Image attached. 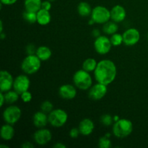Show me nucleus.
Masks as SVG:
<instances>
[{"mask_svg": "<svg viewBox=\"0 0 148 148\" xmlns=\"http://www.w3.org/2000/svg\"><path fill=\"white\" fill-rule=\"evenodd\" d=\"M53 147L54 148H66V145H64V143H56V144L53 145Z\"/></svg>", "mask_w": 148, "mask_h": 148, "instance_id": "nucleus-39", "label": "nucleus"}, {"mask_svg": "<svg viewBox=\"0 0 148 148\" xmlns=\"http://www.w3.org/2000/svg\"><path fill=\"white\" fill-rule=\"evenodd\" d=\"M111 43L113 46H119L122 43H124V39H123V35L119 33H116L111 35L110 38Z\"/></svg>", "mask_w": 148, "mask_h": 148, "instance_id": "nucleus-27", "label": "nucleus"}, {"mask_svg": "<svg viewBox=\"0 0 148 148\" xmlns=\"http://www.w3.org/2000/svg\"><path fill=\"white\" fill-rule=\"evenodd\" d=\"M98 65V62L93 58H88L85 59L82 63V69L88 72H92L95 71Z\"/></svg>", "mask_w": 148, "mask_h": 148, "instance_id": "nucleus-25", "label": "nucleus"}, {"mask_svg": "<svg viewBox=\"0 0 148 148\" xmlns=\"http://www.w3.org/2000/svg\"><path fill=\"white\" fill-rule=\"evenodd\" d=\"M21 147L23 148H33L34 147V145L30 142H25L24 143L22 144Z\"/></svg>", "mask_w": 148, "mask_h": 148, "instance_id": "nucleus-38", "label": "nucleus"}, {"mask_svg": "<svg viewBox=\"0 0 148 148\" xmlns=\"http://www.w3.org/2000/svg\"><path fill=\"white\" fill-rule=\"evenodd\" d=\"M22 116V111L20 107L13 104L9 106L3 111V119L7 124L14 125L18 122Z\"/></svg>", "mask_w": 148, "mask_h": 148, "instance_id": "nucleus-7", "label": "nucleus"}, {"mask_svg": "<svg viewBox=\"0 0 148 148\" xmlns=\"http://www.w3.org/2000/svg\"><path fill=\"white\" fill-rule=\"evenodd\" d=\"M108 92V85L97 82L92 85L88 90V96L93 101H100L103 99Z\"/></svg>", "mask_w": 148, "mask_h": 148, "instance_id": "nucleus-9", "label": "nucleus"}, {"mask_svg": "<svg viewBox=\"0 0 148 148\" xmlns=\"http://www.w3.org/2000/svg\"><path fill=\"white\" fill-rule=\"evenodd\" d=\"M14 79L12 75L7 70L0 72V90L1 92H6L13 88Z\"/></svg>", "mask_w": 148, "mask_h": 148, "instance_id": "nucleus-13", "label": "nucleus"}, {"mask_svg": "<svg viewBox=\"0 0 148 148\" xmlns=\"http://www.w3.org/2000/svg\"><path fill=\"white\" fill-rule=\"evenodd\" d=\"M114 122V118L111 115L108 114H103L102 116L101 117V123L105 127H110L113 124Z\"/></svg>", "mask_w": 148, "mask_h": 148, "instance_id": "nucleus-28", "label": "nucleus"}, {"mask_svg": "<svg viewBox=\"0 0 148 148\" xmlns=\"http://www.w3.org/2000/svg\"><path fill=\"white\" fill-rule=\"evenodd\" d=\"M42 0H25L24 6L26 11L37 12L41 9Z\"/></svg>", "mask_w": 148, "mask_h": 148, "instance_id": "nucleus-21", "label": "nucleus"}, {"mask_svg": "<svg viewBox=\"0 0 148 148\" xmlns=\"http://www.w3.org/2000/svg\"><path fill=\"white\" fill-rule=\"evenodd\" d=\"M4 95H5L6 99V103H8L12 105L14 104V103L17 102L20 98V95L17 92H16L14 90H10L7 91V92H4Z\"/></svg>", "mask_w": 148, "mask_h": 148, "instance_id": "nucleus-24", "label": "nucleus"}, {"mask_svg": "<svg viewBox=\"0 0 148 148\" xmlns=\"http://www.w3.org/2000/svg\"><path fill=\"white\" fill-rule=\"evenodd\" d=\"M41 8L44 9V10H48V11H50L52 8L51 1H49V0H45V1H42Z\"/></svg>", "mask_w": 148, "mask_h": 148, "instance_id": "nucleus-34", "label": "nucleus"}, {"mask_svg": "<svg viewBox=\"0 0 148 148\" xmlns=\"http://www.w3.org/2000/svg\"><path fill=\"white\" fill-rule=\"evenodd\" d=\"M30 86V80L28 76L26 74L20 75L16 77L14 79L13 84V90L18 92L19 94H22L23 92L28 90Z\"/></svg>", "mask_w": 148, "mask_h": 148, "instance_id": "nucleus-11", "label": "nucleus"}, {"mask_svg": "<svg viewBox=\"0 0 148 148\" xmlns=\"http://www.w3.org/2000/svg\"><path fill=\"white\" fill-rule=\"evenodd\" d=\"M93 72L94 77L97 82L109 85L116 77V65L110 59H102L98 62V65Z\"/></svg>", "mask_w": 148, "mask_h": 148, "instance_id": "nucleus-1", "label": "nucleus"}, {"mask_svg": "<svg viewBox=\"0 0 148 148\" xmlns=\"http://www.w3.org/2000/svg\"><path fill=\"white\" fill-rule=\"evenodd\" d=\"M92 9L89 3L86 1H81L78 4L77 12L81 17H86L91 15Z\"/></svg>", "mask_w": 148, "mask_h": 148, "instance_id": "nucleus-22", "label": "nucleus"}, {"mask_svg": "<svg viewBox=\"0 0 148 148\" xmlns=\"http://www.w3.org/2000/svg\"><path fill=\"white\" fill-rule=\"evenodd\" d=\"M20 98H21V100L23 102L27 103H30L32 101V99H33V95H32L31 92L30 91L27 90L25 92H23L22 94H20Z\"/></svg>", "mask_w": 148, "mask_h": 148, "instance_id": "nucleus-31", "label": "nucleus"}, {"mask_svg": "<svg viewBox=\"0 0 148 148\" xmlns=\"http://www.w3.org/2000/svg\"><path fill=\"white\" fill-rule=\"evenodd\" d=\"M92 36H93V37L98 38V36H101V30H100L99 29H98V28L93 29V30H92Z\"/></svg>", "mask_w": 148, "mask_h": 148, "instance_id": "nucleus-37", "label": "nucleus"}, {"mask_svg": "<svg viewBox=\"0 0 148 148\" xmlns=\"http://www.w3.org/2000/svg\"><path fill=\"white\" fill-rule=\"evenodd\" d=\"M23 17L27 23L30 24L37 23V13L34 12L25 11L23 14Z\"/></svg>", "mask_w": 148, "mask_h": 148, "instance_id": "nucleus-26", "label": "nucleus"}, {"mask_svg": "<svg viewBox=\"0 0 148 148\" xmlns=\"http://www.w3.org/2000/svg\"><path fill=\"white\" fill-rule=\"evenodd\" d=\"M112 46L111 40L106 36H100L98 38H95L94 41V49L99 54L106 55L108 53Z\"/></svg>", "mask_w": 148, "mask_h": 148, "instance_id": "nucleus-8", "label": "nucleus"}, {"mask_svg": "<svg viewBox=\"0 0 148 148\" xmlns=\"http://www.w3.org/2000/svg\"><path fill=\"white\" fill-rule=\"evenodd\" d=\"M90 17L95 23L103 25L111 20V10L104 6H96L92 9Z\"/></svg>", "mask_w": 148, "mask_h": 148, "instance_id": "nucleus-6", "label": "nucleus"}, {"mask_svg": "<svg viewBox=\"0 0 148 148\" xmlns=\"http://www.w3.org/2000/svg\"><path fill=\"white\" fill-rule=\"evenodd\" d=\"M113 118H114V122H116V121H118L120 119V117L119 116H113Z\"/></svg>", "mask_w": 148, "mask_h": 148, "instance_id": "nucleus-42", "label": "nucleus"}, {"mask_svg": "<svg viewBox=\"0 0 148 148\" xmlns=\"http://www.w3.org/2000/svg\"><path fill=\"white\" fill-rule=\"evenodd\" d=\"M80 134V132H79V128H74L71 129V130L69 131V136L72 139H77Z\"/></svg>", "mask_w": 148, "mask_h": 148, "instance_id": "nucleus-33", "label": "nucleus"}, {"mask_svg": "<svg viewBox=\"0 0 148 148\" xmlns=\"http://www.w3.org/2000/svg\"><path fill=\"white\" fill-rule=\"evenodd\" d=\"M1 138L4 141H10L14 136V129L12 124H7L1 126L0 130Z\"/></svg>", "mask_w": 148, "mask_h": 148, "instance_id": "nucleus-18", "label": "nucleus"}, {"mask_svg": "<svg viewBox=\"0 0 148 148\" xmlns=\"http://www.w3.org/2000/svg\"><path fill=\"white\" fill-rule=\"evenodd\" d=\"M103 32L104 33H106V35H111L114 34V33H117L119 30V26L118 23H115L112 20V21H108L107 23H106L105 24H103Z\"/></svg>", "mask_w": 148, "mask_h": 148, "instance_id": "nucleus-23", "label": "nucleus"}, {"mask_svg": "<svg viewBox=\"0 0 148 148\" xmlns=\"http://www.w3.org/2000/svg\"><path fill=\"white\" fill-rule=\"evenodd\" d=\"M52 140V133L49 129L40 128L33 134V140L38 145H46Z\"/></svg>", "mask_w": 148, "mask_h": 148, "instance_id": "nucleus-10", "label": "nucleus"}, {"mask_svg": "<svg viewBox=\"0 0 148 148\" xmlns=\"http://www.w3.org/2000/svg\"><path fill=\"white\" fill-rule=\"evenodd\" d=\"M134 130L132 121L127 119H120L114 122L112 127L113 134L118 139H124L129 137Z\"/></svg>", "mask_w": 148, "mask_h": 148, "instance_id": "nucleus-2", "label": "nucleus"}, {"mask_svg": "<svg viewBox=\"0 0 148 148\" xmlns=\"http://www.w3.org/2000/svg\"><path fill=\"white\" fill-rule=\"evenodd\" d=\"M36 51H37V49H36L35 45L33 44V43H29V44L27 45L25 48V51L27 55L36 54Z\"/></svg>", "mask_w": 148, "mask_h": 148, "instance_id": "nucleus-32", "label": "nucleus"}, {"mask_svg": "<svg viewBox=\"0 0 148 148\" xmlns=\"http://www.w3.org/2000/svg\"><path fill=\"white\" fill-rule=\"evenodd\" d=\"M0 38H1V40H4V38H6V34L4 33V32L0 33Z\"/></svg>", "mask_w": 148, "mask_h": 148, "instance_id": "nucleus-41", "label": "nucleus"}, {"mask_svg": "<svg viewBox=\"0 0 148 148\" xmlns=\"http://www.w3.org/2000/svg\"><path fill=\"white\" fill-rule=\"evenodd\" d=\"M0 1H1V4H4V5L10 6L15 4L17 0H0Z\"/></svg>", "mask_w": 148, "mask_h": 148, "instance_id": "nucleus-35", "label": "nucleus"}, {"mask_svg": "<svg viewBox=\"0 0 148 148\" xmlns=\"http://www.w3.org/2000/svg\"><path fill=\"white\" fill-rule=\"evenodd\" d=\"M49 1H51V2H52V1H56V0H49Z\"/></svg>", "mask_w": 148, "mask_h": 148, "instance_id": "nucleus-45", "label": "nucleus"}, {"mask_svg": "<svg viewBox=\"0 0 148 148\" xmlns=\"http://www.w3.org/2000/svg\"><path fill=\"white\" fill-rule=\"evenodd\" d=\"M37 23L40 25H47L51 23V15L50 11L40 9L37 12Z\"/></svg>", "mask_w": 148, "mask_h": 148, "instance_id": "nucleus-19", "label": "nucleus"}, {"mask_svg": "<svg viewBox=\"0 0 148 148\" xmlns=\"http://www.w3.org/2000/svg\"><path fill=\"white\" fill-rule=\"evenodd\" d=\"M33 123L38 129L44 128L49 124V117L48 114L43 111H37L33 116Z\"/></svg>", "mask_w": 148, "mask_h": 148, "instance_id": "nucleus-17", "label": "nucleus"}, {"mask_svg": "<svg viewBox=\"0 0 148 148\" xmlns=\"http://www.w3.org/2000/svg\"><path fill=\"white\" fill-rule=\"evenodd\" d=\"M4 32V25H3V21L0 20V33Z\"/></svg>", "mask_w": 148, "mask_h": 148, "instance_id": "nucleus-40", "label": "nucleus"}, {"mask_svg": "<svg viewBox=\"0 0 148 148\" xmlns=\"http://www.w3.org/2000/svg\"><path fill=\"white\" fill-rule=\"evenodd\" d=\"M36 54L42 62H45V61H48L51 57L52 51L48 46H41L37 48Z\"/></svg>", "mask_w": 148, "mask_h": 148, "instance_id": "nucleus-20", "label": "nucleus"}, {"mask_svg": "<svg viewBox=\"0 0 148 148\" xmlns=\"http://www.w3.org/2000/svg\"><path fill=\"white\" fill-rule=\"evenodd\" d=\"M77 91L75 85L64 84L59 89V95L62 98L65 100H72L76 97Z\"/></svg>", "mask_w": 148, "mask_h": 148, "instance_id": "nucleus-14", "label": "nucleus"}, {"mask_svg": "<svg viewBox=\"0 0 148 148\" xmlns=\"http://www.w3.org/2000/svg\"><path fill=\"white\" fill-rule=\"evenodd\" d=\"M53 110V105L50 101H44L40 104V111L49 114Z\"/></svg>", "mask_w": 148, "mask_h": 148, "instance_id": "nucleus-29", "label": "nucleus"}, {"mask_svg": "<svg viewBox=\"0 0 148 148\" xmlns=\"http://www.w3.org/2000/svg\"><path fill=\"white\" fill-rule=\"evenodd\" d=\"M98 146L101 148H110L111 147V141L110 137L104 135L99 139Z\"/></svg>", "mask_w": 148, "mask_h": 148, "instance_id": "nucleus-30", "label": "nucleus"}, {"mask_svg": "<svg viewBox=\"0 0 148 148\" xmlns=\"http://www.w3.org/2000/svg\"><path fill=\"white\" fill-rule=\"evenodd\" d=\"M72 80L75 87L81 90H88L92 85V76L83 69L75 72Z\"/></svg>", "mask_w": 148, "mask_h": 148, "instance_id": "nucleus-3", "label": "nucleus"}, {"mask_svg": "<svg viewBox=\"0 0 148 148\" xmlns=\"http://www.w3.org/2000/svg\"><path fill=\"white\" fill-rule=\"evenodd\" d=\"M4 103H6L5 95H4V92H1V93H0V105H1V106L2 107Z\"/></svg>", "mask_w": 148, "mask_h": 148, "instance_id": "nucleus-36", "label": "nucleus"}, {"mask_svg": "<svg viewBox=\"0 0 148 148\" xmlns=\"http://www.w3.org/2000/svg\"><path fill=\"white\" fill-rule=\"evenodd\" d=\"M79 128L80 134L83 136H89L93 132L95 129V124L89 118H85L79 122Z\"/></svg>", "mask_w": 148, "mask_h": 148, "instance_id": "nucleus-16", "label": "nucleus"}, {"mask_svg": "<svg viewBox=\"0 0 148 148\" xmlns=\"http://www.w3.org/2000/svg\"><path fill=\"white\" fill-rule=\"evenodd\" d=\"M124 43L127 46H133L140 40V33L137 28L130 27L123 33Z\"/></svg>", "mask_w": 148, "mask_h": 148, "instance_id": "nucleus-12", "label": "nucleus"}, {"mask_svg": "<svg viewBox=\"0 0 148 148\" xmlns=\"http://www.w3.org/2000/svg\"><path fill=\"white\" fill-rule=\"evenodd\" d=\"M127 17V11L123 6L116 4L111 10V20L116 23H121Z\"/></svg>", "mask_w": 148, "mask_h": 148, "instance_id": "nucleus-15", "label": "nucleus"}, {"mask_svg": "<svg viewBox=\"0 0 148 148\" xmlns=\"http://www.w3.org/2000/svg\"><path fill=\"white\" fill-rule=\"evenodd\" d=\"M49 124L55 128H60L64 126L68 120V114L62 108L53 109L48 114Z\"/></svg>", "mask_w": 148, "mask_h": 148, "instance_id": "nucleus-5", "label": "nucleus"}, {"mask_svg": "<svg viewBox=\"0 0 148 148\" xmlns=\"http://www.w3.org/2000/svg\"><path fill=\"white\" fill-rule=\"evenodd\" d=\"M0 147H1V148H3V147L9 148V146H7V145H0Z\"/></svg>", "mask_w": 148, "mask_h": 148, "instance_id": "nucleus-44", "label": "nucleus"}, {"mask_svg": "<svg viewBox=\"0 0 148 148\" xmlns=\"http://www.w3.org/2000/svg\"><path fill=\"white\" fill-rule=\"evenodd\" d=\"M41 62L36 54L27 55L21 63L22 71L27 75H34L40 70Z\"/></svg>", "mask_w": 148, "mask_h": 148, "instance_id": "nucleus-4", "label": "nucleus"}, {"mask_svg": "<svg viewBox=\"0 0 148 148\" xmlns=\"http://www.w3.org/2000/svg\"><path fill=\"white\" fill-rule=\"evenodd\" d=\"M147 39H148V33H147Z\"/></svg>", "mask_w": 148, "mask_h": 148, "instance_id": "nucleus-46", "label": "nucleus"}, {"mask_svg": "<svg viewBox=\"0 0 148 148\" xmlns=\"http://www.w3.org/2000/svg\"><path fill=\"white\" fill-rule=\"evenodd\" d=\"M93 24H95V22L93 21V20H92V18L90 19V20L88 21V25H92Z\"/></svg>", "mask_w": 148, "mask_h": 148, "instance_id": "nucleus-43", "label": "nucleus"}]
</instances>
